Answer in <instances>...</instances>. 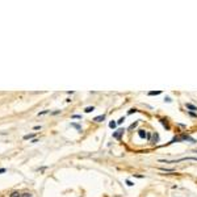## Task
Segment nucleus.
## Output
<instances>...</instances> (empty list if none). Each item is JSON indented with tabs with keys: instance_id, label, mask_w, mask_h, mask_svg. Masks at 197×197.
Returning <instances> with one entry per match:
<instances>
[{
	"instance_id": "obj_1",
	"label": "nucleus",
	"mask_w": 197,
	"mask_h": 197,
	"mask_svg": "<svg viewBox=\"0 0 197 197\" xmlns=\"http://www.w3.org/2000/svg\"><path fill=\"white\" fill-rule=\"evenodd\" d=\"M124 134V129H120V130H117L116 133H113V138H116V139H121V135Z\"/></svg>"
},
{
	"instance_id": "obj_2",
	"label": "nucleus",
	"mask_w": 197,
	"mask_h": 197,
	"mask_svg": "<svg viewBox=\"0 0 197 197\" xmlns=\"http://www.w3.org/2000/svg\"><path fill=\"white\" fill-rule=\"evenodd\" d=\"M104 120H105V114L97 116V117H95V118H93V121H95V122H101V121H104Z\"/></svg>"
},
{
	"instance_id": "obj_3",
	"label": "nucleus",
	"mask_w": 197,
	"mask_h": 197,
	"mask_svg": "<svg viewBox=\"0 0 197 197\" xmlns=\"http://www.w3.org/2000/svg\"><path fill=\"white\" fill-rule=\"evenodd\" d=\"M138 135H139V138H146V137H147V133H146L145 130H138Z\"/></svg>"
},
{
	"instance_id": "obj_4",
	"label": "nucleus",
	"mask_w": 197,
	"mask_h": 197,
	"mask_svg": "<svg viewBox=\"0 0 197 197\" xmlns=\"http://www.w3.org/2000/svg\"><path fill=\"white\" fill-rule=\"evenodd\" d=\"M185 107H187L188 109H190V111H197V107H194L193 104H189V103H187V104H185Z\"/></svg>"
},
{
	"instance_id": "obj_5",
	"label": "nucleus",
	"mask_w": 197,
	"mask_h": 197,
	"mask_svg": "<svg viewBox=\"0 0 197 197\" xmlns=\"http://www.w3.org/2000/svg\"><path fill=\"white\" fill-rule=\"evenodd\" d=\"M9 197H21V194H20L17 190H15V192H12V193L9 194Z\"/></svg>"
},
{
	"instance_id": "obj_6",
	"label": "nucleus",
	"mask_w": 197,
	"mask_h": 197,
	"mask_svg": "<svg viewBox=\"0 0 197 197\" xmlns=\"http://www.w3.org/2000/svg\"><path fill=\"white\" fill-rule=\"evenodd\" d=\"M149 95L150 96H158V95H160V91H151V92H149Z\"/></svg>"
},
{
	"instance_id": "obj_7",
	"label": "nucleus",
	"mask_w": 197,
	"mask_h": 197,
	"mask_svg": "<svg viewBox=\"0 0 197 197\" xmlns=\"http://www.w3.org/2000/svg\"><path fill=\"white\" fill-rule=\"evenodd\" d=\"M92 111H95V108H93V107H87V108L84 109V112H85V113H91Z\"/></svg>"
},
{
	"instance_id": "obj_8",
	"label": "nucleus",
	"mask_w": 197,
	"mask_h": 197,
	"mask_svg": "<svg viewBox=\"0 0 197 197\" xmlns=\"http://www.w3.org/2000/svg\"><path fill=\"white\" fill-rule=\"evenodd\" d=\"M34 138V134H28V135H24V139H33Z\"/></svg>"
},
{
	"instance_id": "obj_9",
	"label": "nucleus",
	"mask_w": 197,
	"mask_h": 197,
	"mask_svg": "<svg viewBox=\"0 0 197 197\" xmlns=\"http://www.w3.org/2000/svg\"><path fill=\"white\" fill-rule=\"evenodd\" d=\"M116 125H117V122H114V121H111V122H109V128H112V129H114Z\"/></svg>"
},
{
	"instance_id": "obj_10",
	"label": "nucleus",
	"mask_w": 197,
	"mask_h": 197,
	"mask_svg": "<svg viewBox=\"0 0 197 197\" xmlns=\"http://www.w3.org/2000/svg\"><path fill=\"white\" fill-rule=\"evenodd\" d=\"M124 121H125V117H121V118H120V120L117 121V124H118V125H121V124H122Z\"/></svg>"
},
{
	"instance_id": "obj_11",
	"label": "nucleus",
	"mask_w": 197,
	"mask_h": 197,
	"mask_svg": "<svg viewBox=\"0 0 197 197\" xmlns=\"http://www.w3.org/2000/svg\"><path fill=\"white\" fill-rule=\"evenodd\" d=\"M21 197H32V194L26 192V193H23V194H21Z\"/></svg>"
},
{
	"instance_id": "obj_12",
	"label": "nucleus",
	"mask_w": 197,
	"mask_h": 197,
	"mask_svg": "<svg viewBox=\"0 0 197 197\" xmlns=\"http://www.w3.org/2000/svg\"><path fill=\"white\" fill-rule=\"evenodd\" d=\"M126 184H128L129 187H132V185H134V184H133V183H132L130 180H126Z\"/></svg>"
},
{
	"instance_id": "obj_13",
	"label": "nucleus",
	"mask_w": 197,
	"mask_h": 197,
	"mask_svg": "<svg viewBox=\"0 0 197 197\" xmlns=\"http://www.w3.org/2000/svg\"><path fill=\"white\" fill-rule=\"evenodd\" d=\"M72 126H74V128H76L78 130H80V126H79V125H76V124H72Z\"/></svg>"
},
{
	"instance_id": "obj_14",
	"label": "nucleus",
	"mask_w": 197,
	"mask_h": 197,
	"mask_svg": "<svg viewBox=\"0 0 197 197\" xmlns=\"http://www.w3.org/2000/svg\"><path fill=\"white\" fill-rule=\"evenodd\" d=\"M135 126H137V122H134V124H132V125H130V129H134Z\"/></svg>"
},
{
	"instance_id": "obj_15",
	"label": "nucleus",
	"mask_w": 197,
	"mask_h": 197,
	"mask_svg": "<svg viewBox=\"0 0 197 197\" xmlns=\"http://www.w3.org/2000/svg\"><path fill=\"white\" fill-rule=\"evenodd\" d=\"M134 112H137V109H130V111H129V114H132V113H134Z\"/></svg>"
},
{
	"instance_id": "obj_16",
	"label": "nucleus",
	"mask_w": 197,
	"mask_h": 197,
	"mask_svg": "<svg viewBox=\"0 0 197 197\" xmlns=\"http://www.w3.org/2000/svg\"><path fill=\"white\" fill-rule=\"evenodd\" d=\"M3 172H6V168H0V173H3Z\"/></svg>"
}]
</instances>
